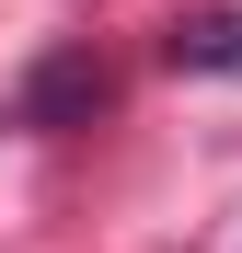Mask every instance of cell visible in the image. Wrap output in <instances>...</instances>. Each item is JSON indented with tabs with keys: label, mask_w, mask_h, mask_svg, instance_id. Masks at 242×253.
I'll return each instance as SVG.
<instances>
[{
	"label": "cell",
	"mask_w": 242,
	"mask_h": 253,
	"mask_svg": "<svg viewBox=\"0 0 242 253\" xmlns=\"http://www.w3.org/2000/svg\"><path fill=\"white\" fill-rule=\"evenodd\" d=\"M173 69H242V12H208L173 35Z\"/></svg>",
	"instance_id": "cell-1"
}]
</instances>
